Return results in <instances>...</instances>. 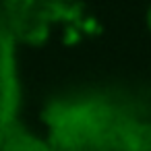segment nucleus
Segmentation results:
<instances>
[{
	"instance_id": "obj_1",
	"label": "nucleus",
	"mask_w": 151,
	"mask_h": 151,
	"mask_svg": "<svg viewBox=\"0 0 151 151\" xmlns=\"http://www.w3.org/2000/svg\"><path fill=\"white\" fill-rule=\"evenodd\" d=\"M147 25H149V29H151V6H149V11H147Z\"/></svg>"
}]
</instances>
